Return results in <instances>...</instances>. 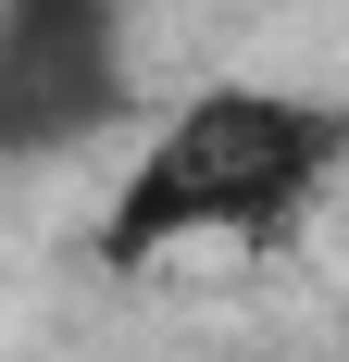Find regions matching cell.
Wrapping results in <instances>:
<instances>
[{"instance_id": "6da1fadb", "label": "cell", "mask_w": 349, "mask_h": 362, "mask_svg": "<svg viewBox=\"0 0 349 362\" xmlns=\"http://www.w3.org/2000/svg\"><path fill=\"white\" fill-rule=\"evenodd\" d=\"M349 163V100H300V88H200L187 112H162V138H138L125 187L100 200V262L138 275L162 250L200 238H287Z\"/></svg>"}, {"instance_id": "7a4b0ae2", "label": "cell", "mask_w": 349, "mask_h": 362, "mask_svg": "<svg viewBox=\"0 0 349 362\" xmlns=\"http://www.w3.org/2000/svg\"><path fill=\"white\" fill-rule=\"evenodd\" d=\"M138 112L125 0H0V150L63 163Z\"/></svg>"}]
</instances>
